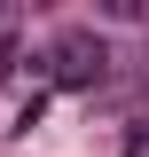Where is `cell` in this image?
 <instances>
[{"mask_svg": "<svg viewBox=\"0 0 149 157\" xmlns=\"http://www.w3.org/2000/svg\"><path fill=\"white\" fill-rule=\"evenodd\" d=\"M102 63H110V47H102L94 32H63L55 39V86H94Z\"/></svg>", "mask_w": 149, "mask_h": 157, "instance_id": "cell-1", "label": "cell"}]
</instances>
